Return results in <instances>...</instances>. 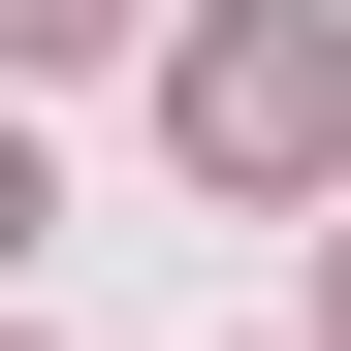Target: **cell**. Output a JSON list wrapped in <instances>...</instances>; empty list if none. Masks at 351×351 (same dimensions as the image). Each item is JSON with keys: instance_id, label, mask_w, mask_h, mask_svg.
Returning <instances> with one entry per match:
<instances>
[{"instance_id": "obj_1", "label": "cell", "mask_w": 351, "mask_h": 351, "mask_svg": "<svg viewBox=\"0 0 351 351\" xmlns=\"http://www.w3.org/2000/svg\"><path fill=\"white\" fill-rule=\"evenodd\" d=\"M192 160H223V192L351 160V32H192Z\"/></svg>"}, {"instance_id": "obj_2", "label": "cell", "mask_w": 351, "mask_h": 351, "mask_svg": "<svg viewBox=\"0 0 351 351\" xmlns=\"http://www.w3.org/2000/svg\"><path fill=\"white\" fill-rule=\"evenodd\" d=\"M96 32H128V0H0V64H96Z\"/></svg>"}, {"instance_id": "obj_3", "label": "cell", "mask_w": 351, "mask_h": 351, "mask_svg": "<svg viewBox=\"0 0 351 351\" xmlns=\"http://www.w3.org/2000/svg\"><path fill=\"white\" fill-rule=\"evenodd\" d=\"M0 256H32V160H0Z\"/></svg>"}]
</instances>
